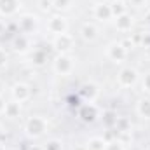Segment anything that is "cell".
<instances>
[{"label": "cell", "instance_id": "3957f363", "mask_svg": "<svg viewBox=\"0 0 150 150\" xmlns=\"http://www.w3.org/2000/svg\"><path fill=\"white\" fill-rule=\"evenodd\" d=\"M105 54H107V58L112 61V63H122V61H126V58H127V49L122 45V42L119 40V42H110L108 44V47H107V51H105Z\"/></svg>", "mask_w": 150, "mask_h": 150}, {"label": "cell", "instance_id": "7402d4cb", "mask_svg": "<svg viewBox=\"0 0 150 150\" xmlns=\"http://www.w3.org/2000/svg\"><path fill=\"white\" fill-rule=\"evenodd\" d=\"M72 5H74V0H54V4H52V7L56 11H61V12L72 9Z\"/></svg>", "mask_w": 150, "mask_h": 150}, {"label": "cell", "instance_id": "8992f818", "mask_svg": "<svg viewBox=\"0 0 150 150\" xmlns=\"http://www.w3.org/2000/svg\"><path fill=\"white\" fill-rule=\"evenodd\" d=\"M37 26H38V19H37V16H33V14H23L18 19V28L25 35L35 33L37 32Z\"/></svg>", "mask_w": 150, "mask_h": 150}, {"label": "cell", "instance_id": "6da1fadb", "mask_svg": "<svg viewBox=\"0 0 150 150\" xmlns=\"http://www.w3.org/2000/svg\"><path fill=\"white\" fill-rule=\"evenodd\" d=\"M47 129H49V122L42 115H32L25 122V133L28 138H40L47 133Z\"/></svg>", "mask_w": 150, "mask_h": 150}, {"label": "cell", "instance_id": "44dd1931", "mask_svg": "<svg viewBox=\"0 0 150 150\" xmlns=\"http://www.w3.org/2000/svg\"><path fill=\"white\" fill-rule=\"evenodd\" d=\"M110 7H112L113 18H117V16H120V14L127 12V5H126V2H122V0H117V2L110 4Z\"/></svg>", "mask_w": 150, "mask_h": 150}, {"label": "cell", "instance_id": "cb8c5ba5", "mask_svg": "<svg viewBox=\"0 0 150 150\" xmlns=\"http://www.w3.org/2000/svg\"><path fill=\"white\" fill-rule=\"evenodd\" d=\"M42 149L44 150H63V143L59 140H49Z\"/></svg>", "mask_w": 150, "mask_h": 150}, {"label": "cell", "instance_id": "74e56055", "mask_svg": "<svg viewBox=\"0 0 150 150\" xmlns=\"http://www.w3.org/2000/svg\"><path fill=\"white\" fill-rule=\"evenodd\" d=\"M126 150H140L138 147H131V149H126Z\"/></svg>", "mask_w": 150, "mask_h": 150}, {"label": "cell", "instance_id": "9c48e42d", "mask_svg": "<svg viewBox=\"0 0 150 150\" xmlns=\"http://www.w3.org/2000/svg\"><path fill=\"white\" fill-rule=\"evenodd\" d=\"M52 47L58 51V54L61 52H68L72 47H74V37L70 33H61V35H56L52 40Z\"/></svg>", "mask_w": 150, "mask_h": 150}, {"label": "cell", "instance_id": "484cf974", "mask_svg": "<svg viewBox=\"0 0 150 150\" xmlns=\"http://www.w3.org/2000/svg\"><path fill=\"white\" fill-rule=\"evenodd\" d=\"M52 4H54V0H38V9L44 11V12H47L52 7Z\"/></svg>", "mask_w": 150, "mask_h": 150}, {"label": "cell", "instance_id": "ffe728a7", "mask_svg": "<svg viewBox=\"0 0 150 150\" xmlns=\"http://www.w3.org/2000/svg\"><path fill=\"white\" fill-rule=\"evenodd\" d=\"M113 126H115L117 133H131V120L127 117H117Z\"/></svg>", "mask_w": 150, "mask_h": 150}, {"label": "cell", "instance_id": "2e32d148", "mask_svg": "<svg viewBox=\"0 0 150 150\" xmlns=\"http://www.w3.org/2000/svg\"><path fill=\"white\" fill-rule=\"evenodd\" d=\"M4 115H5L7 119H16V117H19V115H21V103H19V101H14V100L7 101L5 110H4Z\"/></svg>", "mask_w": 150, "mask_h": 150}, {"label": "cell", "instance_id": "f546056e", "mask_svg": "<svg viewBox=\"0 0 150 150\" xmlns=\"http://www.w3.org/2000/svg\"><path fill=\"white\" fill-rule=\"evenodd\" d=\"M7 65V52L4 49H0V68Z\"/></svg>", "mask_w": 150, "mask_h": 150}, {"label": "cell", "instance_id": "8d00e7d4", "mask_svg": "<svg viewBox=\"0 0 150 150\" xmlns=\"http://www.w3.org/2000/svg\"><path fill=\"white\" fill-rule=\"evenodd\" d=\"M4 134V127H2V124H0V136Z\"/></svg>", "mask_w": 150, "mask_h": 150}, {"label": "cell", "instance_id": "83f0119b", "mask_svg": "<svg viewBox=\"0 0 150 150\" xmlns=\"http://www.w3.org/2000/svg\"><path fill=\"white\" fill-rule=\"evenodd\" d=\"M103 117H105V122H107L108 126H113V124H115V119H117V117H115V113L113 112H105L103 113Z\"/></svg>", "mask_w": 150, "mask_h": 150}, {"label": "cell", "instance_id": "7a4b0ae2", "mask_svg": "<svg viewBox=\"0 0 150 150\" xmlns=\"http://www.w3.org/2000/svg\"><path fill=\"white\" fill-rule=\"evenodd\" d=\"M75 68V59L68 54V52H61V54H58L56 58H54V61H52V70L56 72L58 75H70L74 72Z\"/></svg>", "mask_w": 150, "mask_h": 150}, {"label": "cell", "instance_id": "ba28073f", "mask_svg": "<svg viewBox=\"0 0 150 150\" xmlns=\"http://www.w3.org/2000/svg\"><path fill=\"white\" fill-rule=\"evenodd\" d=\"M79 94H80V98H82L86 103H93V101L100 96V87H98V84H94V82H86V84L80 86Z\"/></svg>", "mask_w": 150, "mask_h": 150}, {"label": "cell", "instance_id": "1f68e13d", "mask_svg": "<svg viewBox=\"0 0 150 150\" xmlns=\"http://www.w3.org/2000/svg\"><path fill=\"white\" fill-rule=\"evenodd\" d=\"M5 105H7L5 98H4V96H0V113H4V110H5Z\"/></svg>", "mask_w": 150, "mask_h": 150}, {"label": "cell", "instance_id": "d6a6232c", "mask_svg": "<svg viewBox=\"0 0 150 150\" xmlns=\"http://www.w3.org/2000/svg\"><path fill=\"white\" fill-rule=\"evenodd\" d=\"M4 32H5V23L0 19V33H4Z\"/></svg>", "mask_w": 150, "mask_h": 150}, {"label": "cell", "instance_id": "603a6c76", "mask_svg": "<svg viewBox=\"0 0 150 150\" xmlns=\"http://www.w3.org/2000/svg\"><path fill=\"white\" fill-rule=\"evenodd\" d=\"M105 150H126V145H124L119 138H115V140H112V142H107Z\"/></svg>", "mask_w": 150, "mask_h": 150}, {"label": "cell", "instance_id": "ac0fdd59", "mask_svg": "<svg viewBox=\"0 0 150 150\" xmlns=\"http://www.w3.org/2000/svg\"><path fill=\"white\" fill-rule=\"evenodd\" d=\"M45 61H47V54H45L44 51L35 49L33 52H30V63H32L33 67H42Z\"/></svg>", "mask_w": 150, "mask_h": 150}, {"label": "cell", "instance_id": "7c38bea8", "mask_svg": "<svg viewBox=\"0 0 150 150\" xmlns=\"http://www.w3.org/2000/svg\"><path fill=\"white\" fill-rule=\"evenodd\" d=\"M133 26H134V18L129 12H124V14H120V16L115 18V28H117V32L127 33V32L133 30Z\"/></svg>", "mask_w": 150, "mask_h": 150}, {"label": "cell", "instance_id": "4fadbf2b", "mask_svg": "<svg viewBox=\"0 0 150 150\" xmlns=\"http://www.w3.org/2000/svg\"><path fill=\"white\" fill-rule=\"evenodd\" d=\"M98 107L94 105V103H86V105H82L80 107V110H79V117H80V120H84V122H94L96 119H98Z\"/></svg>", "mask_w": 150, "mask_h": 150}, {"label": "cell", "instance_id": "e575fe53", "mask_svg": "<svg viewBox=\"0 0 150 150\" xmlns=\"http://www.w3.org/2000/svg\"><path fill=\"white\" fill-rule=\"evenodd\" d=\"M145 56L150 59V45H149V47H145Z\"/></svg>", "mask_w": 150, "mask_h": 150}, {"label": "cell", "instance_id": "f1b7e54d", "mask_svg": "<svg viewBox=\"0 0 150 150\" xmlns=\"http://www.w3.org/2000/svg\"><path fill=\"white\" fill-rule=\"evenodd\" d=\"M127 4L133 5V7H136V9H140V7L147 5V0H127Z\"/></svg>", "mask_w": 150, "mask_h": 150}, {"label": "cell", "instance_id": "5bb4252c", "mask_svg": "<svg viewBox=\"0 0 150 150\" xmlns=\"http://www.w3.org/2000/svg\"><path fill=\"white\" fill-rule=\"evenodd\" d=\"M19 9H21V0H0V14L5 18L18 14Z\"/></svg>", "mask_w": 150, "mask_h": 150}, {"label": "cell", "instance_id": "30bf717a", "mask_svg": "<svg viewBox=\"0 0 150 150\" xmlns=\"http://www.w3.org/2000/svg\"><path fill=\"white\" fill-rule=\"evenodd\" d=\"M93 16H94L98 21H105V23L110 21L113 18L110 4H107V2H98V4H94V5H93Z\"/></svg>", "mask_w": 150, "mask_h": 150}, {"label": "cell", "instance_id": "8fae6325", "mask_svg": "<svg viewBox=\"0 0 150 150\" xmlns=\"http://www.w3.org/2000/svg\"><path fill=\"white\" fill-rule=\"evenodd\" d=\"M12 49L19 54H26L30 52L32 49V40H30V35H25V33H18L16 37L12 38Z\"/></svg>", "mask_w": 150, "mask_h": 150}, {"label": "cell", "instance_id": "5b68a950", "mask_svg": "<svg viewBox=\"0 0 150 150\" xmlns=\"http://www.w3.org/2000/svg\"><path fill=\"white\" fill-rule=\"evenodd\" d=\"M45 26H47V32L52 33L54 37L68 32V21H67V18H63V16H51V18L47 19V25H45Z\"/></svg>", "mask_w": 150, "mask_h": 150}, {"label": "cell", "instance_id": "d4e9b609", "mask_svg": "<svg viewBox=\"0 0 150 150\" xmlns=\"http://www.w3.org/2000/svg\"><path fill=\"white\" fill-rule=\"evenodd\" d=\"M142 91L150 94V72H147L145 77H143V80H142Z\"/></svg>", "mask_w": 150, "mask_h": 150}, {"label": "cell", "instance_id": "52a82bcc", "mask_svg": "<svg viewBox=\"0 0 150 150\" xmlns=\"http://www.w3.org/2000/svg\"><path fill=\"white\" fill-rule=\"evenodd\" d=\"M11 96H12L14 101L25 103V101L30 100V96H32V89H30V86L25 84V82H16V84L11 87Z\"/></svg>", "mask_w": 150, "mask_h": 150}, {"label": "cell", "instance_id": "f35d334b", "mask_svg": "<svg viewBox=\"0 0 150 150\" xmlns=\"http://www.w3.org/2000/svg\"><path fill=\"white\" fill-rule=\"evenodd\" d=\"M107 4H113V2H117V0H105Z\"/></svg>", "mask_w": 150, "mask_h": 150}, {"label": "cell", "instance_id": "ab89813d", "mask_svg": "<svg viewBox=\"0 0 150 150\" xmlns=\"http://www.w3.org/2000/svg\"><path fill=\"white\" fill-rule=\"evenodd\" d=\"M0 150H5V147H4V145H0Z\"/></svg>", "mask_w": 150, "mask_h": 150}, {"label": "cell", "instance_id": "9a60e30c", "mask_svg": "<svg viewBox=\"0 0 150 150\" xmlns=\"http://www.w3.org/2000/svg\"><path fill=\"white\" fill-rule=\"evenodd\" d=\"M80 37L86 42H93L98 38V26L94 23H84L80 28Z\"/></svg>", "mask_w": 150, "mask_h": 150}, {"label": "cell", "instance_id": "4316f807", "mask_svg": "<svg viewBox=\"0 0 150 150\" xmlns=\"http://www.w3.org/2000/svg\"><path fill=\"white\" fill-rule=\"evenodd\" d=\"M140 44H142V47H149L150 45V32L140 33Z\"/></svg>", "mask_w": 150, "mask_h": 150}, {"label": "cell", "instance_id": "836d02e7", "mask_svg": "<svg viewBox=\"0 0 150 150\" xmlns=\"http://www.w3.org/2000/svg\"><path fill=\"white\" fill-rule=\"evenodd\" d=\"M4 91H5V86H4V82H2V80H0V96H2V94H4Z\"/></svg>", "mask_w": 150, "mask_h": 150}, {"label": "cell", "instance_id": "d6986e66", "mask_svg": "<svg viewBox=\"0 0 150 150\" xmlns=\"http://www.w3.org/2000/svg\"><path fill=\"white\" fill-rule=\"evenodd\" d=\"M105 145H107L105 138H101V136H93V138L87 140L86 149L87 150H105Z\"/></svg>", "mask_w": 150, "mask_h": 150}, {"label": "cell", "instance_id": "4dcf8cb0", "mask_svg": "<svg viewBox=\"0 0 150 150\" xmlns=\"http://www.w3.org/2000/svg\"><path fill=\"white\" fill-rule=\"evenodd\" d=\"M143 25L145 26H150V9L145 12V16H143Z\"/></svg>", "mask_w": 150, "mask_h": 150}, {"label": "cell", "instance_id": "277c9868", "mask_svg": "<svg viewBox=\"0 0 150 150\" xmlns=\"http://www.w3.org/2000/svg\"><path fill=\"white\" fill-rule=\"evenodd\" d=\"M140 79V74L136 68L133 67H124L119 74H117V82L120 87H133Z\"/></svg>", "mask_w": 150, "mask_h": 150}, {"label": "cell", "instance_id": "e0dca14e", "mask_svg": "<svg viewBox=\"0 0 150 150\" xmlns=\"http://www.w3.org/2000/svg\"><path fill=\"white\" fill-rule=\"evenodd\" d=\"M136 113L142 119H150V100L149 98H142L136 103Z\"/></svg>", "mask_w": 150, "mask_h": 150}, {"label": "cell", "instance_id": "d590c367", "mask_svg": "<svg viewBox=\"0 0 150 150\" xmlns=\"http://www.w3.org/2000/svg\"><path fill=\"white\" fill-rule=\"evenodd\" d=\"M30 150H44V149H42V147H32Z\"/></svg>", "mask_w": 150, "mask_h": 150}]
</instances>
